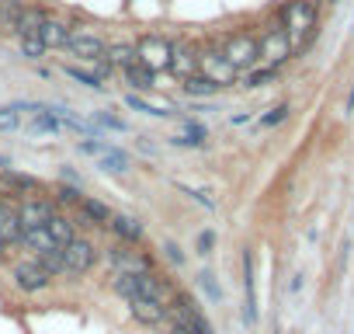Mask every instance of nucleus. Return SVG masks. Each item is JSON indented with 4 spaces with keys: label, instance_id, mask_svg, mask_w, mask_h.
Returning <instances> with one entry per match:
<instances>
[{
    "label": "nucleus",
    "instance_id": "f257e3e1",
    "mask_svg": "<svg viewBox=\"0 0 354 334\" xmlns=\"http://www.w3.org/2000/svg\"><path fill=\"white\" fill-rule=\"evenodd\" d=\"M292 42V49H306L313 39H316V28H319V11L313 0H285L281 4V21H278Z\"/></svg>",
    "mask_w": 354,
    "mask_h": 334
},
{
    "label": "nucleus",
    "instance_id": "f03ea898",
    "mask_svg": "<svg viewBox=\"0 0 354 334\" xmlns=\"http://www.w3.org/2000/svg\"><path fill=\"white\" fill-rule=\"evenodd\" d=\"M167 320L177 324V327H188L192 334H216L212 331V320L202 313V306L195 303V296L188 292H174L170 303H167Z\"/></svg>",
    "mask_w": 354,
    "mask_h": 334
},
{
    "label": "nucleus",
    "instance_id": "7ed1b4c3",
    "mask_svg": "<svg viewBox=\"0 0 354 334\" xmlns=\"http://www.w3.org/2000/svg\"><path fill=\"white\" fill-rule=\"evenodd\" d=\"M104 258H108L111 275H146V272L156 268V261H153L146 251L132 247V244H111V247L104 251Z\"/></svg>",
    "mask_w": 354,
    "mask_h": 334
},
{
    "label": "nucleus",
    "instance_id": "20e7f679",
    "mask_svg": "<svg viewBox=\"0 0 354 334\" xmlns=\"http://www.w3.org/2000/svg\"><path fill=\"white\" fill-rule=\"evenodd\" d=\"M132 46H136V63H139V67H146V70H153V73L170 70L174 39H163V35H156V32H146V35H139Z\"/></svg>",
    "mask_w": 354,
    "mask_h": 334
},
{
    "label": "nucleus",
    "instance_id": "39448f33",
    "mask_svg": "<svg viewBox=\"0 0 354 334\" xmlns=\"http://www.w3.org/2000/svg\"><path fill=\"white\" fill-rule=\"evenodd\" d=\"M233 67H236V73H247V70H254L257 63H261V53H257V35L254 32H233V35H226L223 39V49H219Z\"/></svg>",
    "mask_w": 354,
    "mask_h": 334
},
{
    "label": "nucleus",
    "instance_id": "423d86ee",
    "mask_svg": "<svg viewBox=\"0 0 354 334\" xmlns=\"http://www.w3.org/2000/svg\"><path fill=\"white\" fill-rule=\"evenodd\" d=\"M257 53H261V67H271V70H281L295 56V49H292L281 25H271L264 35H257Z\"/></svg>",
    "mask_w": 354,
    "mask_h": 334
},
{
    "label": "nucleus",
    "instance_id": "0eeeda50",
    "mask_svg": "<svg viewBox=\"0 0 354 334\" xmlns=\"http://www.w3.org/2000/svg\"><path fill=\"white\" fill-rule=\"evenodd\" d=\"M198 77H205L209 84H216L219 91L223 87H230V84H236V67L219 53V49H202L198 53Z\"/></svg>",
    "mask_w": 354,
    "mask_h": 334
},
{
    "label": "nucleus",
    "instance_id": "6e6552de",
    "mask_svg": "<svg viewBox=\"0 0 354 334\" xmlns=\"http://www.w3.org/2000/svg\"><path fill=\"white\" fill-rule=\"evenodd\" d=\"M66 49H70V56H77V60H84V63H97V60H104L108 42H104L97 32L84 28V25H70Z\"/></svg>",
    "mask_w": 354,
    "mask_h": 334
},
{
    "label": "nucleus",
    "instance_id": "1a4fd4ad",
    "mask_svg": "<svg viewBox=\"0 0 354 334\" xmlns=\"http://www.w3.org/2000/svg\"><path fill=\"white\" fill-rule=\"evenodd\" d=\"M94 265H97V247H94L87 237H77V240H70V244L63 247V272H66V275L80 279V275H87Z\"/></svg>",
    "mask_w": 354,
    "mask_h": 334
},
{
    "label": "nucleus",
    "instance_id": "9d476101",
    "mask_svg": "<svg viewBox=\"0 0 354 334\" xmlns=\"http://www.w3.org/2000/svg\"><path fill=\"white\" fill-rule=\"evenodd\" d=\"M11 279H15V285H18L25 296L46 292V289L53 285V279L42 272V265H39L35 258H21V261H15V265H11Z\"/></svg>",
    "mask_w": 354,
    "mask_h": 334
},
{
    "label": "nucleus",
    "instance_id": "9b49d317",
    "mask_svg": "<svg viewBox=\"0 0 354 334\" xmlns=\"http://www.w3.org/2000/svg\"><path fill=\"white\" fill-rule=\"evenodd\" d=\"M59 209L53 206L49 195H28V199H18V223L21 230H32V227H46Z\"/></svg>",
    "mask_w": 354,
    "mask_h": 334
},
{
    "label": "nucleus",
    "instance_id": "f8f14e48",
    "mask_svg": "<svg viewBox=\"0 0 354 334\" xmlns=\"http://www.w3.org/2000/svg\"><path fill=\"white\" fill-rule=\"evenodd\" d=\"M177 289H174V282H170V275L167 272H146V275H136V299H153V303H170V296H174ZM132 303V299H129Z\"/></svg>",
    "mask_w": 354,
    "mask_h": 334
},
{
    "label": "nucleus",
    "instance_id": "ddd939ff",
    "mask_svg": "<svg viewBox=\"0 0 354 334\" xmlns=\"http://www.w3.org/2000/svg\"><path fill=\"white\" fill-rule=\"evenodd\" d=\"M111 209H108V202H101V199H94V195H84L80 202H77V213H73V223H77V230L84 227H108L111 223Z\"/></svg>",
    "mask_w": 354,
    "mask_h": 334
},
{
    "label": "nucleus",
    "instance_id": "4468645a",
    "mask_svg": "<svg viewBox=\"0 0 354 334\" xmlns=\"http://www.w3.org/2000/svg\"><path fill=\"white\" fill-rule=\"evenodd\" d=\"M0 188H4L8 195L28 199V195H39V192H42V182H39L35 175H25V171H15V167H4V171H0Z\"/></svg>",
    "mask_w": 354,
    "mask_h": 334
},
{
    "label": "nucleus",
    "instance_id": "2eb2a0df",
    "mask_svg": "<svg viewBox=\"0 0 354 334\" xmlns=\"http://www.w3.org/2000/svg\"><path fill=\"white\" fill-rule=\"evenodd\" d=\"M243 320L257 324V275H254V251H243Z\"/></svg>",
    "mask_w": 354,
    "mask_h": 334
},
{
    "label": "nucleus",
    "instance_id": "dca6fc26",
    "mask_svg": "<svg viewBox=\"0 0 354 334\" xmlns=\"http://www.w3.org/2000/svg\"><path fill=\"white\" fill-rule=\"evenodd\" d=\"M108 230L118 237V244H132V247H139L142 244V234H146L142 220L139 216H129V213H115L111 223H108Z\"/></svg>",
    "mask_w": 354,
    "mask_h": 334
},
{
    "label": "nucleus",
    "instance_id": "f3484780",
    "mask_svg": "<svg viewBox=\"0 0 354 334\" xmlns=\"http://www.w3.org/2000/svg\"><path fill=\"white\" fill-rule=\"evenodd\" d=\"M0 240L8 247L21 244V223H18V202L11 195H0Z\"/></svg>",
    "mask_w": 354,
    "mask_h": 334
},
{
    "label": "nucleus",
    "instance_id": "a211bd4d",
    "mask_svg": "<svg viewBox=\"0 0 354 334\" xmlns=\"http://www.w3.org/2000/svg\"><path fill=\"white\" fill-rule=\"evenodd\" d=\"M170 73H177L181 80L198 73V53L188 42H174V49H170Z\"/></svg>",
    "mask_w": 354,
    "mask_h": 334
},
{
    "label": "nucleus",
    "instance_id": "6ab92c4d",
    "mask_svg": "<svg viewBox=\"0 0 354 334\" xmlns=\"http://www.w3.org/2000/svg\"><path fill=\"white\" fill-rule=\"evenodd\" d=\"M129 313L136 317V324L142 327H160L167 320V306L163 303H153V299H132L129 303Z\"/></svg>",
    "mask_w": 354,
    "mask_h": 334
},
{
    "label": "nucleus",
    "instance_id": "aec40b11",
    "mask_svg": "<svg viewBox=\"0 0 354 334\" xmlns=\"http://www.w3.org/2000/svg\"><path fill=\"white\" fill-rule=\"evenodd\" d=\"M66 39H70V25L49 15V18L42 21V28H39V42L46 46V53H49V49H66Z\"/></svg>",
    "mask_w": 354,
    "mask_h": 334
},
{
    "label": "nucleus",
    "instance_id": "412c9836",
    "mask_svg": "<svg viewBox=\"0 0 354 334\" xmlns=\"http://www.w3.org/2000/svg\"><path fill=\"white\" fill-rule=\"evenodd\" d=\"M125 105L132 108V112H142V115H153V118H170V115H177V108L170 105V101H146L142 94H125Z\"/></svg>",
    "mask_w": 354,
    "mask_h": 334
},
{
    "label": "nucleus",
    "instance_id": "4be33fe9",
    "mask_svg": "<svg viewBox=\"0 0 354 334\" xmlns=\"http://www.w3.org/2000/svg\"><path fill=\"white\" fill-rule=\"evenodd\" d=\"M21 244L39 258V254H49V251H63L53 237H49V230L46 227H32V230H21Z\"/></svg>",
    "mask_w": 354,
    "mask_h": 334
},
{
    "label": "nucleus",
    "instance_id": "5701e85b",
    "mask_svg": "<svg viewBox=\"0 0 354 334\" xmlns=\"http://www.w3.org/2000/svg\"><path fill=\"white\" fill-rule=\"evenodd\" d=\"M46 230H49V237L59 244V247H66L70 240H77L80 234H77V223H73V216H66V213H56L49 223H46Z\"/></svg>",
    "mask_w": 354,
    "mask_h": 334
},
{
    "label": "nucleus",
    "instance_id": "b1692460",
    "mask_svg": "<svg viewBox=\"0 0 354 334\" xmlns=\"http://www.w3.org/2000/svg\"><path fill=\"white\" fill-rule=\"evenodd\" d=\"M122 77H125V84L132 87V94H146V91H153V87H156V73H153V70H146V67H139V63L125 67V70H122Z\"/></svg>",
    "mask_w": 354,
    "mask_h": 334
},
{
    "label": "nucleus",
    "instance_id": "393cba45",
    "mask_svg": "<svg viewBox=\"0 0 354 334\" xmlns=\"http://www.w3.org/2000/svg\"><path fill=\"white\" fill-rule=\"evenodd\" d=\"M49 18V11L46 8H39V4H25V15H21V21H18V28H15V35L21 39V35H39V28H42V21Z\"/></svg>",
    "mask_w": 354,
    "mask_h": 334
},
{
    "label": "nucleus",
    "instance_id": "a878e982",
    "mask_svg": "<svg viewBox=\"0 0 354 334\" xmlns=\"http://www.w3.org/2000/svg\"><path fill=\"white\" fill-rule=\"evenodd\" d=\"M25 4L28 0H0V32L15 35V28H18L21 15H25Z\"/></svg>",
    "mask_w": 354,
    "mask_h": 334
},
{
    "label": "nucleus",
    "instance_id": "bb28decb",
    "mask_svg": "<svg viewBox=\"0 0 354 334\" xmlns=\"http://www.w3.org/2000/svg\"><path fill=\"white\" fill-rule=\"evenodd\" d=\"M104 60H108L115 70H125V67L136 63V46H132V42H108Z\"/></svg>",
    "mask_w": 354,
    "mask_h": 334
},
{
    "label": "nucleus",
    "instance_id": "cd10ccee",
    "mask_svg": "<svg viewBox=\"0 0 354 334\" xmlns=\"http://www.w3.org/2000/svg\"><path fill=\"white\" fill-rule=\"evenodd\" d=\"M132 167V157L125 153V150H118V146H108L104 153H101V171H111V175H125Z\"/></svg>",
    "mask_w": 354,
    "mask_h": 334
},
{
    "label": "nucleus",
    "instance_id": "c85d7f7f",
    "mask_svg": "<svg viewBox=\"0 0 354 334\" xmlns=\"http://www.w3.org/2000/svg\"><path fill=\"white\" fill-rule=\"evenodd\" d=\"M205 136H209V129L205 125H198V122H185V132L181 136H170V146H205Z\"/></svg>",
    "mask_w": 354,
    "mask_h": 334
},
{
    "label": "nucleus",
    "instance_id": "c756f323",
    "mask_svg": "<svg viewBox=\"0 0 354 334\" xmlns=\"http://www.w3.org/2000/svg\"><path fill=\"white\" fill-rule=\"evenodd\" d=\"M274 80H278V70H271V67H254V70L243 73V87L247 91H261V87L274 84Z\"/></svg>",
    "mask_w": 354,
    "mask_h": 334
},
{
    "label": "nucleus",
    "instance_id": "7c9ffc66",
    "mask_svg": "<svg viewBox=\"0 0 354 334\" xmlns=\"http://www.w3.org/2000/svg\"><path fill=\"white\" fill-rule=\"evenodd\" d=\"M25 129H28V132H49V136H56V132H63V122H59V118L49 112V105H46V108H42Z\"/></svg>",
    "mask_w": 354,
    "mask_h": 334
},
{
    "label": "nucleus",
    "instance_id": "2f4dec72",
    "mask_svg": "<svg viewBox=\"0 0 354 334\" xmlns=\"http://www.w3.org/2000/svg\"><path fill=\"white\" fill-rule=\"evenodd\" d=\"M181 87H185V94H188V98H212V94H219V87H216V84H209V80H205V77H198V73L185 77V80H181Z\"/></svg>",
    "mask_w": 354,
    "mask_h": 334
},
{
    "label": "nucleus",
    "instance_id": "473e14b6",
    "mask_svg": "<svg viewBox=\"0 0 354 334\" xmlns=\"http://www.w3.org/2000/svg\"><path fill=\"white\" fill-rule=\"evenodd\" d=\"M80 199H84V192H80L77 185H63V182H59V185H53V206H56V209H66V206H73V209H77V202H80Z\"/></svg>",
    "mask_w": 354,
    "mask_h": 334
},
{
    "label": "nucleus",
    "instance_id": "72a5a7b5",
    "mask_svg": "<svg viewBox=\"0 0 354 334\" xmlns=\"http://www.w3.org/2000/svg\"><path fill=\"white\" fill-rule=\"evenodd\" d=\"M18 53H21L25 60H32V63H35V60H42V56H46V46L39 42V35H21V39H18Z\"/></svg>",
    "mask_w": 354,
    "mask_h": 334
},
{
    "label": "nucleus",
    "instance_id": "f704fd0d",
    "mask_svg": "<svg viewBox=\"0 0 354 334\" xmlns=\"http://www.w3.org/2000/svg\"><path fill=\"white\" fill-rule=\"evenodd\" d=\"M35 261L42 265V272H46L49 279H59V275H66V272H63V251H49V254H39Z\"/></svg>",
    "mask_w": 354,
    "mask_h": 334
},
{
    "label": "nucleus",
    "instance_id": "c9c22d12",
    "mask_svg": "<svg viewBox=\"0 0 354 334\" xmlns=\"http://www.w3.org/2000/svg\"><path fill=\"white\" fill-rule=\"evenodd\" d=\"M94 125L97 129H115V132H129V122L111 115V112H94Z\"/></svg>",
    "mask_w": 354,
    "mask_h": 334
},
{
    "label": "nucleus",
    "instance_id": "e433bc0d",
    "mask_svg": "<svg viewBox=\"0 0 354 334\" xmlns=\"http://www.w3.org/2000/svg\"><path fill=\"white\" fill-rule=\"evenodd\" d=\"M15 129H21V112L15 105L0 108V132H15Z\"/></svg>",
    "mask_w": 354,
    "mask_h": 334
},
{
    "label": "nucleus",
    "instance_id": "4c0bfd02",
    "mask_svg": "<svg viewBox=\"0 0 354 334\" xmlns=\"http://www.w3.org/2000/svg\"><path fill=\"white\" fill-rule=\"evenodd\" d=\"M63 73L70 77V80H77V84H84V87H94V91H104L97 80H94V73L91 70H80V67H63Z\"/></svg>",
    "mask_w": 354,
    "mask_h": 334
},
{
    "label": "nucleus",
    "instance_id": "58836bf2",
    "mask_svg": "<svg viewBox=\"0 0 354 334\" xmlns=\"http://www.w3.org/2000/svg\"><path fill=\"white\" fill-rule=\"evenodd\" d=\"M288 112H292L288 105H278V108H271V112L261 118V125H264V129H274V125H281V122L288 118Z\"/></svg>",
    "mask_w": 354,
    "mask_h": 334
},
{
    "label": "nucleus",
    "instance_id": "ea45409f",
    "mask_svg": "<svg viewBox=\"0 0 354 334\" xmlns=\"http://www.w3.org/2000/svg\"><path fill=\"white\" fill-rule=\"evenodd\" d=\"M198 282H202V289L209 292V299H212V303H219V299H223V289L216 285V279H212V272H202V275H198Z\"/></svg>",
    "mask_w": 354,
    "mask_h": 334
},
{
    "label": "nucleus",
    "instance_id": "a19ab883",
    "mask_svg": "<svg viewBox=\"0 0 354 334\" xmlns=\"http://www.w3.org/2000/svg\"><path fill=\"white\" fill-rule=\"evenodd\" d=\"M108 146H111L108 139H84V143H80V153H87V157H101Z\"/></svg>",
    "mask_w": 354,
    "mask_h": 334
},
{
    "label": "nucleus",
    "instance_id": "79ce46f5",
    "mask_svg": "<svg viewBox=\"0 0 354 334\" xmlns=\"http://www.w3.org/2000/svg\"><path fill=\"white\" fill-rule=\"evenodd\" d=\"M177 188H181L185 195H192V199H195V202H198L202 209H216V202H212V199H209L205 192H195V188H188V185H177Z\"/></svg>",
    "mask_w": 354,
    "mask_h": 334
},
{
    "label": "nucleus",
    "instance_id": "37998d69",
    "mask_svg": "<svg viewBox=\"0 0 354 334\" xmlns=\"http://www.w3.org/2000/svg\"><path fill=\"white\" fill-rule=\"evenodd\" d=\"M163 254H167L170 265H185V254H181V247H177L174 240H163Z\"/></svg>",
    "mask_w": 354,
    "mask_h": 334
},
{
    "label": "nucleus",
    "instance_id": "c03bdc74",
    "mask_svg": "<svg viewBox=\"0 0 354 334\" xmlns=\"http://www.w3.org/2000/svg\"><path fill=\"white\" fill-rule=\"evenodd\" d=\"M195 247H198V254H212V247H216V234H212V230H202Z\"/></svg>",
    "mask_w": 354,
    "mask_h": 334
},
{
    "label": "nucleus",
    "instance_id": "a18cd8bd",
    "mask_svg": "<svg viewBox=\"0 0 354 334\" xmlns=\"http://www.w3.org/2000/svg\"><path fill=\"white\" fill-rule=\"evenodd\" d=\"M354 112V84H351V91H347V101H344V115H351Z\"/></svg>",
    "mask_w": 354,
    "mask_h": 334
},
{
    "label": "nucleus",
    "instance_id": "49530a36",
    "mask_svg": "<svg viewBox=\"0 0 354 334\" xmlns=\"http://www.w3.org/2000/svg\"><path fill=\"white\" fill-rule=\"evenodd\" d=\"M167 334H192V331H188V327H177V324H170V331H167Z\"/></svg>",
    "mask_w": 354,
    "mask_h": 334
},
{
    "label": "nucleus",
    "instance_id": "de8ad7c7",
    "mask_svg": "<svg viewBox=\"0 0 354 334\" xmlns=\"http://www.w3.org/2000/svg\"><path fill=\"white\" fill-rule=\"evenodd\" d=\"M4 167H8V157H0V171H4Z\"/></svg>",
    "mask_w": 354,
    "mask_h": 334
},
{
    "label": "nucleus",
    "instance_id": "09e8293b",
    "mask_svg": "<svg viewBox=\"0 0 354 334\" xmlns=\"http://www.w3.org/2000/svg\"><path fill=\"white\" fill-rule=\"evenodd\" d=\"M4 251H8V244H4V240H0V258H4Z\"/></svg>",
    "mask_w": 354,
    "mask_h": 334
},
{
    "label": "nucleus",
    "instance_id": "8fccbe9b",
    "mask_svg": "<svg viewBox=\"0 0 354 334\" xmlns=\"http://www.w3.org/2000/svg\"><path fill=\"white\" fill-rule=\"evenodd\" d=\"M330 4H337V0H330Z\"/></svg>",
    "mask_w": 354,
    "mask_h": 334
}]
</instances>
